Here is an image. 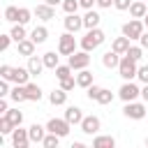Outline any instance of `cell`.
I'll return each mask as SVG.
<instances>
[{"label": "cell", "instance_id": "obj_1", "mask_svg": "<svg viewBox=\"0 0 148 148\" xmlns=\"http://www.w3.org/2000/svg\"><path fill=\"white\" fill-rule=\"evenodd\" d=\"M104 39H106V35H104V30L97 25V28H90V30H86V35L81 37V49L83 51H95L97 46H102L104 44Z\"/></svg>", "mask_w": 148, "mask_h": 148}, {"label": "cell", "instance_id": "obj_2", "mask_svg": "<svg viewBox=\"0 0 148 148\" xmlns=\"http://www.w3.org/2000/svg\"><path fill=\"white\" fill-rule=\"evenodd\" d=\"M136 72H139L136 60L130 58V56L125 53V56L120 58V65H118V74H120V79H123V81H132V79H136Z\"/></svg>", "mask_w": 148, "mask_h": 148}, {"label": "cell", "instance_id": "obj_3", "mask_svg": "<svg viewBox=\"0 0 148 148\" xmlns=\"http://www.w3.org/2000/svg\"><path fill=\"white\" fill-rule=\"evenodd\" d=\"M123 113L127 116V118H132V120H143L146 116H148V106L143 104V102H125V106H123Z\"/></svg>", "mask_w": 148, "mask_h": 148}, {"label": "cell", "instance_id": "obj_4", "mask_svg": "<svg viewBox=\"0 0 148 148\" xmlns=\"http://www.w3.org/2000/svg\"><path fill=\"white\" fill-rule=\"evenodd\" d=\"M76 51V37H74V32H62L60 37H58V53L60 56H72Z\"/></svg>", "mask_w": 148, "mask_h": 148}, {"label": "cell", "instance_id": "obj_5", "mask_svg": "<svg viewBox=\"0 0 148 148\" xmlns=\"http://www.w3.org/2000/svg\"><path fill=\"white\" fill-rule=\"evenodd\" d=\"M146 30V23L141 18H130L127 23H123V35L130 37V39H139Z\"/></svg>", "mask_w": 148, "mask_h": 148}, {"label": "cell", "instance_id": "obj_6", "mask_svg": "<svg viewBox=\"0 0 148 148\" xmlns=\"http://www.w3.org/2000/svg\"><path fill=\"white\" fill-rule=\"evenodd\" d=\"M69 60H67V65L74 69V72H79V69H86L88 65H90V51H74L72 56H67Z\"/></svg>", "mask_w": 148, "mask_h": 148}, {"label": "cell", "instance_id": "obj_7", "mask_svg": "<svg viewBox=\"0 0 148 148\" xmlns=\"http://www.w3.org/2000/svg\"><path fill=\"white\" fill-rule=\"evenodd\" d=\"M118 97H120L123 102H134L136 97H141V88H139L134 81H125V83L120 86V90H118Z\"/></svg>", "mask_w": 148, "mask_h": 148}, {"label": "cell", "instance_id": "obj_8", "mask_svg": "<svg viewBox=\"0 0 148 148\" xmlns=\"http://www.w3.org/2000/svg\"><path fill=\"white\" fill-rule=\"evenodd\" d=\"M69 130H72V125L67 123L65 116H62V118H51V120L46 123V132H53V134H58V136H67Z\"/></svg>", "mask_w": 148, "mask_h": 148}, {"label": "cell", "instance_id": "obj_9", "mask_svg": "<svg viewBox=\"0 0 148 148\" xmlns=\"http://www.w3.org/2000/svg\"><path fill=\"white\" fill-rule=\"evenodd\" d=\"M81 132L83 134H99V130H102V120L97 118V116H83V120H81Z\"/></svg>", "mask_w": 148, "mask_h": 148}, {"label": "cell", "instance_id": "obj_10", "mask_svg": "<svg viewBox=\"0 0 148 148\" xmlns=\"http://www.w3.org/2000/svg\"><path fill=\"white\" fill-rule=\"evenodd\" d=\"M30 143H32V141H30L28 130H23L21 125L14 127V132H12V146H14V148H28Z\"/></svg>", "mask_w": 148, "mask_h": 148}, {"label": "cell", "instance_id": "obj_11", "mask_svg": "<svg viewBox=\"0 0 148 148\" xmlns=\"http://www.w3.org/2000/svg\"><path fill=\"white\" fill-rule=\"evenodd\" d=\"M30 69L28 67H12V76H9V81L12 83H18V86H25V83H30Z\"/></svg>", "mask_w": 148, "mask_h": 148}, {"label": "cell", "instance_id": "obj_12", "mask_svg": "<svg viewBox=\"0 0 148 148\" xmlns=\"http://www.w3.org/2000/svg\"><path fill=\"white\" fill-rule=\"evenodd\" d=\"M62 23H65V30H67V32H74V35H76V32L83 28V16H79V14H67Z\"/></svg>", "mask_w": 148, "mask_h": 148}, {"label": "cell", "instance_id": "obj_13", "mask_svg": "<svg viewBox=\"0 0 148 148\" xmlns=\"http://www.w3.org/2000/svg\"><path fill=\"white\" fill-rule=\"evenodd\" d=\"M35 16H37L39 21H51V18H56V7H51V5H46V2H42V5H37V7H35Z\"/></svg>", "mask_w": 148, "mask_h": 148}, {"label": "cell", "instance_id": "obj_14", "mask_svg": "<svg viewBox=\"0 0 148 148\" xmlns=\"http://www.w3.org/2000/svg\"><path fill=\"white\" fill-rule=\"evenodd\" d=\"M28 134H30V141H32V143H42L44 136H46V125L32 123V125L28 127Z\"/></svg>", "mask_w": 148, "mask_h": 148}, {"label": "cell", "instance_id": "obj_15", "mask_svg": "<svg viewBox=\"0 0 148 148\" xmlns=\"http://www.w3.org/2000/svg\"><path fill=\"white\" fill-rule=\"evenodd\" d=\"M120 58H123V56H120V53H116V51L111 49V51H106V53L102 56V65H104L106 69H118Z\"/></svg>", "mask_w": 148, "mask_h": 148}, {"label": "cell", "instance_id": "obj_16", "mask_svg": "<svg viewBox=\"0 0 148 148\" xmlns=\"http://www.w3.org/2000/svg\"><path fill=\"white\" fill-rule=\"evenodd\" d=\"M65 118H67V123L69 125H81V120H83V111H81V106H67L65 109Z\"/></svg>", "mask_w": 148, "mask_h": 148}, {"label": "cell", "instance_id": "obj_17", "mask_svg": "<svg viewBox=\"0 0 148 148\" xmlns=\"http://www.w3.org/2000/svg\"><path fill=\"white\" fill-rule=\"evenodd\" d=\"M99 21H102L99 12H95V9H86V14H83V28H86V30L97 28V25H99Z\"/></svg>", "mask_w": 148, "mask_h": 148}, {"label": "cell", "instance_id": "obj_18", "mask_svg": "<svg viewBox=\"0 0 148 148\" xmlns=\"http://www.w3.org/2000/svg\"><path fill=\"white\" fill-rule=\"evenodd\" d=\"M35 42L30 39V37H25V39H21V42H16V49H18V56H25V58H30V56H35Z\"/></svg>", "mask_w": 148, "mask_h": 148}, {"label": "cell", "instance_id": "obj_19", "mask_svg": "<svg viewBox=\"0 0 148 148\" xmlns=\"http://www.w3.org/2000/svg\"><path fill=\"white\" fill-rule=\"evenodd\" d=\"M127 12H130V16H132V18H143V16H146V12H148V5H146L143 0H134V2L130 5V9H127Z\"/></svg>", "mask_w": 148, "mask_h": 148}, {"label": "cell", "instance_id": "obj_20", "mask_svg": "<svg viewBox=\"0 0 148 148\" xmlns=\"http://www.w3.org/2000/svg\"><path fill=\"white\" fill-rule=\"evenodd\" d=\"M92 148H116V139L113 136H106V134H95Z\"/></svg>", "mask_w": 148, "mask_h": 148}, {"label": "cell", "instance_id": "obj_21", "mask_svg": "<svg viewBox=\"0 0 148 148\" xmlns=\"http://www.w3.org/2000/svg\"><path fill=\"white\" fill-rule=\"evenodd\" d=\"M30 39H32L35 44H44V42L49 39V30H46V25H35L32 32H30Z\"/></svg>", "mask_w": 148, "mask_h": 148}, {"label": "cell", "instance_id": "obj_22", "mask_svg": "<svg viewBox=\"0 0 148 148\" xmlns=\"http://www.w3.org/2000/svg\"><path fill=\"white\" fill-rule=\"evenodd\" d=\"M130 42H132V39H130V37H125V35H123V37H116V39H113V44H111V49H113L116 53L125 56V53H127V49L132 46Z\"/></svg>", "mask_w": 148, "mask_h": 148}, {"label": "cell", "instance_id": "obj_23", "mask_svg": "<svg viewBox=\"0 0 148 148\" xmlns=\"http://www.w3.org/2000/svg\"><path fill=\"white\" fill-rule=\"evenodd\" d=\"M25 67L30 69V74H32V76H39V74H42V69H44V60H42L39 56H30Z\"/></svg>", "mask_w": 148, "mask_h": 148}, {"label": "cell", "instance_id": "obj_24", "mask_svg": "<svg viewBox=\"0 0 148 148\" xmlns=\"http://www.w3.org/2000/svg\"><path fill=\"white\" fill-rule=\"evenodd\" d=\"M95 81H92V72L86 67V69H79V74H76V86L79 88H88V86H92Z\"/></svg>", "mask_w": 148, "mask_h": 148}, {"label": "cell", "instance_id": "obj_25", "mask_svg": "<svg viewBox=\"0 0 148 148\" xmlns=\"http://www.w3.org/2000/svg\"><path fill=\"white\" fill-rule=\"evenodd\" d=\"M49 102H51L53 106H62V104L67 102V90H62V88L51 90V92H49Z\"/></svg>", "mask_w": 148, "mask_h": 148}, {"label": "cell", "instance_id": "obj_26", "mask_svg": "<svg viewBox=\"0 0 148 148\" xmlns=\"http://www.w3.org/2000/svg\"><path fill=\"white\" fill-rule=\"evenodd\" d=\"M42 60H44V67H46V69H56V67L60 65V53H56V51H46V53L42 56Z\"/></svg>", "mask_w": 148, "mask_h": 148}, {"label": "cell", "instance_id": "obj_27", "mask_svg": "<svg viewBox=\"0 0 148 148\" xmlns=\"http://www.w3.org/2000/svg\"><path fill=\"white\" fill-rule=\"evenodd\" d=\"M25 95H28V102H39L44 92L37 83H25Z\"/></svg>", "mask_w": 148, "mask_h": 148}, {"label": "cell", "instance_id": "obj_28", "mask_svg": "<svg viewBox=\"0 0 148 148\" xmlns=\"http://www.w3.org/2000/svg\"><path fill=\"white\" fill-rule=\"evenodd\" d=\"M9 97H12V102H16V104H21V102H28V95H25V86H14L12 88V92H9Z\"/></svg>", "mask_w": 148, "mask_h": 148}, {"label": "cell", "instance_id": "obj_29", "mask_svg": "<svg viewBox=\"0 0 148 148\" xmlns=\"http://www.w3.org/2000/svg\"><path fill=\"white\" fill-rule=\"evenodd\" d=\"M9 35L14 37V42H21V39H25V37H28V32H25V25H23V23H14V28L9 30Z\"/></svg>", "mask_w": 148, "mask_h": 148}, {"label": "cell", "instance_id": "obj_30", "mask_svg": "<svg viewBox=\"0 0 148 148\" xmlns=\"http://www.w3.org/2000/svg\"><path fill=\"white\" fill-rule=\"evenodd\" d=\"M60 139H62V136H58V134H53V132H46V136H44L42 146H44V148H58Z\"/></svg>", "mask_w": 148, "mask_h": 148}, {"label": "cell", "instance_id": "obj_31", "mask_svg": "<svg viewBox=\"0 0 148 148\" xmlns=\"http://www.w3.org/2000/svg\"><path fill=\"white\" fill-rule=\"evenodd\" d=\"M5 21H9V23H18V7H14V5L5 7Z\"/></svg>", "mask_w": 148, "mask_h": 148}, {"label": "cell", "instance_id": "obj_32", "mask_svg": "<svg viewBox=\"0 0 148 148\" xmlns=\"http://www.w3.org/2000/svg\"><path fill=\"white\" fill-rule=\"evenodd\" d=\"M53 72H56V79H58V81H62V79L72 76V72H74V69H72L69 65H58V67H56Z\"/></svg>", "mask_w": 148, "mask_h": 148}, {"label": "cell", "instance_id": "obj_33", "mask_svg": "<svg viewBox=\"0 0 148 148\" xmlns=\"http://www.w3.org/2000/svg\"><path fill=\"white\" fill-rule=\"evenodd\" d=\"M12 132H14V123L2 113L0 116V134H12Z\"/></svg>", "mask_w": 148, "mask_h": 148}, {"label": "cell", "instance_id": "obj_34", "mask_svg": "<svg viewBox=\"0 0 148 148\" xmlns=\"http://www.w3.org/2000/svg\"><path fill=\"white\" fill-rule=\"evenodd\" d=\"M95 102H97V104H111V102H113V92H111L109 88H102V90H99V97H97Z\"/></svg>", "mask_w": 148, "mask_h": 148}, {"label": "cell", "instance_id": "obj_35", "mask_svg": "<svg viewBox=\"0 0 148 148\" xmlns=\"http://www.w3.org/2000/svg\"><path fill=\"white\" fill-rule=\"evenodd\" d=\"M5 116H7V118H9L12 123H14V127H18V125L23 123V113H21L18 109H9V111H7Z\"/></svg>", "mask_w": 148, "mask_h": 148}, {"label": "cell", "instance_id": "obj_36", "mask_svg": "<svg viewBox=\"0 0 148 148\" xmlns=\"http://www.w3.org/2000/svg\"><path fill=\"white\" fill-rule=\"evenodd\" d=\"M79 7H81L79 0H62V9H65V14H76Z\"/></svg>", "mask_w": 148, "mask_h": 148}, {"label": "cell", "instance_id": "obj_37", "mask_svg": "<svg viewBox=\"0 0 148 148\" xmlns=\"http://www.w3.org/2000/svg\"><path fill=\"white\" fill-rule=\"evenodd\" d=\"M127 56L139 62V60L143 58V46H141V44H139V46H130V49H127Z\"/></svg>", "mask_w": 148, "mask_h": 148}, {"label": "cell", "instance_id": "obj_38", "mask_svg": "<svg viewBox=\"0 0 148 148\" xmlns=\"http://www.w3.org/2000/svg\"><path fill=\"white\" fill-rule=\"evenodd\" d=\"M99 90H102V86L92 83V86H88V88H86V97L92 102V99H97V97H99Z\"/></svg>", "mask_w": 148, "mask_h": 148}, {"label": "cell", "instance_id": "obj_39", "mask_svg": "<svg viewBox=\"0 0 148 148\" xmlns=\"http://www.w3.org/2000/svg\"><path fill=\"white\" fill-rule=\"evenodd\" d=\"M30 16H32V12L28 9V7H18V23H30Z\"/></svg>", "mask_w": 148, "mask_h": 148}, {"label": "cell", "instance_id": "obj_40", "mask_svg": "<svg viewBox=\"0 0 148 148\" xmlns=\"http://www.w3.org/2000/svg\"><path fill=\"white\" fill-rule=\"evenodd\" d=\"M74 86H76V76H74V74L60 81V88H62V90H67V92H69V90H74Z\"/></svg>", "mask_w": 148, "mask_h": 148}, {"label": "cell", "instance_id": "obj_41", "mask_svg": "<svg viewBox=\"0 0 148 148\" xmlns=\"http://www.w3.org/2000/svg\"><path fill=\"white\" fill-rule=\"evenodd\" d=\"M136 79H139L141 83H148V65H141V67H139V72H136Z\"/></svg>", "mask_w": 148, "mask_h": 148}, {"label": "cell", "instance_id": "obj_42", "mask_svg": "<svg viewBox=\"0 0 148 148\" xmlns=\"http://www.w3.org/2000/svg\"><path fill=\"white\" fill-rule=\"evenodd\" d=\"M12 35H0V51H7L9 49V44H12Z\"/></svg>", "mask_w": 148, "mask_h": 148}, {"label": "cell", "instance_id": "obj_43", "mask_svg": "<svg viewBox=\"0 0 148 148\" xmlns=\"http://www.w3.org/2000/svg\"><path fill=\"white\" fill-rule=\"evenodd\" d=\"M132 2H134V0H116V2H113V7H116V9H120V12H127Z\"/></svg>", "mask_w": 148, "mask_h": 148}, {"label": "cell", "instance_id": "obj_44", "mask_svg": "<svg viewBox=\"0 0 148 148\" xmlns=\"http://www.w3.org/2000/svg\"><path fill=\"white\" fill-rule=\"evenodd\" d=\"M9 92H12V90H9V81L2 79V81H0V97H9Z\"/></svg>", "mask_w": 148, "mask_h": 148}, {"label": "cell", "instance_id": "obj_45", "mask_svg": "<svg viewBox=\"0 0 148 148\" xmlns=\"http://www.w3.org/2000/svg\"><path fill=\"white\" fill-rule=\"evenodd\" d=\"M0 76L9 81V76H12V65H0Z\"/></svg>", "mask_w": 148, "mask_h": 148}, {"label": "cell", "instance_id": "obj_46", "mask_svg": "<svg viewBox=\"0 0 148 148\" xmlns=\"http://www.w3.org/2000/svg\"><path fill=\"white\" fill-rule=\"evenodd\" d=\"M139 44H141L143 49H148V28H146V30H143V35L139 37Z\"/></svg>", "mask_w": 148, "mask_h": 148}, {"label": "cell", "instance_id": "obj_47", "mask_svg": "<svg viewBox=\"0 0 148 148\" xmlns=\"http://www.w3.org/2000/svg\"><path fill=\"white\" fill-rule=\"evenodd\" d=\"M113 2H116V0H97V7H99V9H109Z\"/></svg>", "mask_w": 148, "mask_h": 148}, {"label": "cell", "instance_id": "obj_48", "mask_svg": "<svg viewBox=\"0 0 148 148\" xmlns=\"http://www.w3.org/2000/svg\"><path fill=\"white\" fill-rule=\"evenodd\" d=\"M9 111V104H7V97H0V113H7Z\"/></svg>", "mask_w": 148, "mask_h": 148}, {"label": "cell", "instance_id": "obj_49", "mask_svg": "<svg viewBox=\"0 0 148 148\" xmlns=\"http://www.w3.org/2000/svg\"><path fill=\"white\" fill-rule=\"evenodd\" d=\"M141 99L148 104V83H143V88H141Z\"/></svg>", "mask_w": 148, "mask_h": 148}, {"label": "cell", "instance_id": "obj_50", "mask_svg": "<svg viewBox=\"0 0 148 148\" xmlns=\"http://www.w3.org/2000/svg\"><path fill=\"white\" fill-rule=\"evenodd\" d=\"M46 5H51V7H58V5H62V0H44Z\"/></svg>", "mask_w": 148, "mask_h": 148}, {"label": "cell", "instance_id": "obj_51", "mask_svg": "<svg viewBox=\"0 0 148 148\" xmlns=\"http://www.w3.org/2000/svg\"><path fill=\"white\" fill-rule=\"evenodd\" d=\"M143 23H146V28H148V12H146V16H143Z\"/></svg>", "mask_w": 148, "mask_h": 148}, {"label": "cell", "instance_id": "obj_52", "mask_svg": "<svg viewBox=\"0 0 148 148\" xmlns=\"http://www.w3.org/2000/svg\"><path fill=\"white\" fill-rule=\"evenodd\" d=\"M146 146H148V136H146Z\"/></svg>", "mask_w": 148, "mask_h": 148}, {"label": "cell", "instance_id": "obj_53", "mask_svg": "<svg viewBox=\"0 0 148 148\" xmlns=\"http://www.w3.org/2000/svg\"><path fill=\"white\" fill-rule=\"evenodd\" d=\"M146 118H148V116H146Z\"/></svg>", "mask_w": 148, "mask_h": 148}]
</instances>
